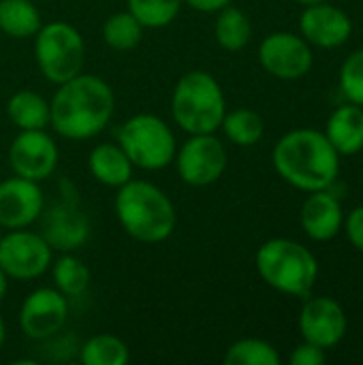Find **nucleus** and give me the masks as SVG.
<instances>
[{
  "label": "nucleus",
  "mask_w": 363,
  "mask_h": 365,
  "mask_svg": "<svg viewBox=\"0 0 363 365\" xmlns=\"http://www.w3.org/2000/svg\"><path fill=\"white\" fill-rule=\"evenodd\" d=\"M171 113L175 124L188 135L216 133L227 113L218 79L208 71L184 73L171 94Z\"/></svg>",
  "instance_id": "obj_5"
},
{
  "label": "nucleus",
  "mask_w": 363,
  "mask_h": 365,
  "mask_svg": "<svg viewBox=\"0 0 363 365\" xmlns=\"http://www.w3.org/2000/svg\"><path fill=\"white\" fill-rule=\"evenodd\" d=\"M43 26L32 0H0V30L13 38H30Z\"/></svg>",
  "instance_id": "obj_21"
},
{
  "label": "nucleus",
  "mask_w": 363,
  "mask_h": 365,
  "mask_svg": "<svg viewBox=\"0 0 363 365\" xmlns=\"http://www.w3.org/2000/svg\"><path fill=\"white\" fill-rule=\"evenodd\" d=\"M214 36L216 43L227 51H240L244 49L252 38V24L250 17L240 11L237 6L227 4L218 11L216 24H214Z\"/></svg>",
  "instance_id": "obj_22"
},
{
  "label": "nucleus",
  "mask_w": 363,
  "mask_h": 365,
  "mask_svg": "<svg viewBox=\"0 0 363 365\" xmlns=\"http://www.w3.org/2000/svg\"><path fill=\"white\" fill-rule=\"evenodd\" d=\"M51 276H53L56 289L64 297H68V299L83 295L88 284H90V269H88V265L81 259L73 257L71 252H64L58 261H53Z\"/></svg>",
  "instance_id": "obj_25"
},
{
  "label": "nucleus",
  "mask_w": 363,
  "mask_h": 365,
  "mask_svg": "<svg viewBox=\"0 0 363 365\" xmlns=\"http://www.w3.org/2000/svg\"><path fill=\"white\" fill-rule=\"evenodd\" d=\"M0 235H2V231H0Z\"/></svg>",
  "instance_id": "obj_36"
},
{
  "label": "nucleus",
  "mask_w": 363,
  "mask_h": 365,
  "mask_svg": "<svg viewBox=\"0 0 363 365\" xmlns=\"http://www.w3.org/2000/svg\"><path fill=\"white\" fill-rule=\"evenodd\" d=\"M340 92L349 103L363 107V47L353 51L340 66Z\"/></svg>",
  "instance_id": "obj_29"
},
{
  "label": "nucleus",
  "mask_w": 363,
  "mask_h": 365,
  "mask_svg": "<svg viewBox=\"0 0 363 365\" xmlns=\"http://www.w3.org/2000/svg\"><path fill=\"white\" fill-rule=\"evenodd\" d=\"M300 2L302 6H310V4H321V2H329V0H295Z\"/></svg>",
  "instance_id": "obj_34"
},
{
  "label": "nucleus",
  "mask_w": 363,
  "mask_h": 365,
  "mask_svg": "<svg viewBox=\"0 0 363 365\" xmlns=\"http://www.w3.org/2000/svg\"><path fill=\"white\" fill-rule=\"evenodd\" d=\"M297 325L306 342H312L329 351L344 340L349 321H347L344 308L336 299L327 295H319V297L308 295L302 306Z\"/></svg>",
  "instance_id": "obj_13"
},
{
  "label": "nucleus",
  "mask_w": 363,
  "mask_h": 365,
  "mask_svg": "<svg viewBox=\"0 0 363 365\" xmlns=\"http://www.w3.org/2000/svg\"><path fill=\"white\" fill-rule=\"evenodd\" d=\"M43 207L39 182L19 175L0 182V229H26L39 220Z\"/></svg>",
  "instance_id": "obj_15"
},
{
  "label": "nucleus",
  "mask_w": 363,
  "mask_h": 365,
  "mask_svg": "<svg viewBox=\"0 0 363 365\" xmlns=\"http://www.w3.org/2000/svg\"><path fill=\"white\" fill-rule=\"evenodd\" d=\"M302 36L321 49L342 47L353 34V19L347 11L334 6L332 2L310 4L300 15Z\"/></svg>",
  "instance_id": "obj_16"
},
{
  "label": "nucleus",
  "mask_w": 363,
  "mask_h": 365,
  "mask_svg": "<svg viewBox=\"0 0 363 365\" xmlns=\"http://www.w3.org/2000/svg\"><path fill=\"white\" fill-rule=\"evenodd\" d=\"M92 178L109 188H120L133 180V163L118 143H98L88 156Z\"/></svg>",
  "instance_id": "obj_19"
},
{
  "label": "nucleus",
  "mask_w": 363,
  "mask_h": 365,
  "mask_svg": "<svg viewBox=\"0 0 363 365\" xmlns=\"http://www.w3.org/2000/svg\"><path fill=\"white\" fill-rule=\"evenodd\" d=\"M184 0H128V11L143 28H165L180 15Z\"/></svg>",
  "instance_id": "obj_28"
},
{
  "label": "nucleus",
  "mask_w": 363,
  "mask_h": 365,
  "mask_svg": "<svg viewBox=\"0 0 363 365\" xmlns=\"http://www.w3.org/2000/svg\"><path fill=\"white\" fill-rule=\"evenodd\" d=\"M220 128L225 130V137L240 148H250V145L259 143L265 133L263 118L248 107L227 111Z\"/></svg>",
  "instance_id": "obj_23"
},
{
  "label": "nucleus",
  "mask_w": 363,
  "mask_h": 365,
  "mask_svg": "<svg viewBox=\"0 0 363 365\" xmlns=\"http://www.w3.org/2000/svg\"><path fill=\"white\" fill-rule=\"evenodd\" d=\"M116 139V143L131 158L133 167L143 171H160L169 167L178 152L173 130L154 113H137L128 118L118 128Z\"/></svg>",
  "instance_id": "obj_6"
},
{
  "label": "nucleus",
  "mask_w": 363,
  "mask_h": 365,
  "mask_svg": "<svg viewBox=\"0 0 363 365\" xmlns=\"http://www.w3.org/2000/svg\"><path fill=\"white\" fill-rule=\"evenodd\" d=\"M325 137L340 156H355L363 150V107L344 103L332 111L325 126Z\"/></svg>",
  "instance_id": "obj_18"
},
{
  "label": "nucleus",
  "mask_w": 363,
  "mask_h": 365,
  "mask_svg": "<svg viewBox=\"0 0 363 365\" xmlns=\"http://www.w3.org/2000/svg\"><path fill=\"white\" fill-rule=\"evenodd\" d=\"M342 231L347 233V237L353 244V248H357L359 252H363V205L353 207L349 212V216H344Z\"/></svg>",
  "instance_id": "obj_31"
},
{
  "label": "nucleus",
  "mask_w": 363,
  "mask_h": 365,
  "mask_svg": "<svg viewBox=\"0 0 363 365\" xmlns=\"http://www.w3.org/2000/svg\"><path fill=\"white\" fill-rule=\"evenodd\" d=\"M327 361V351L312 344V342H302L293 349V353L289 355V364L291 365H323Z\"/></svg>",
  "instance_id": "obj_30"
},
{
  "label": "nucleus",
  "mask_w": 363,
  "mask_h": 365,
  "mask_svg": "<svg viewBox=\"0 0 363 365\" xmlns=\"http://www.w3.org/2000/svg\"><path fill=\"white\" fill-rule=\"evenodd\" d=\"M68 321V297L58 289H36L32 291L19 308L21 331L36 342L53 338Z\"/></svg>",
  "instance_id": "obj_12"
},
{
  "label": "nucleus",
  "mask_w": 363,
  "mask_h": 365,
  "mask_svg": "<svg viewBox=\"0 0 363 365\" xmlns=\"http://www.w3.org/2000/svg\"><path fill=\"white\" fill-rule=\"evenodd\" d=\"M79 359L83 365H126L131 361V351L118 336L98 334L83 342Z\"/></svg>",
  "instance_id": "obj_24"
},
{
  "label": "nucleus",
  "mask_w": 363,
  "mask_h": 365,
  "mask_svg": "<svg viewBox=\"0 0 363 365\" xmlns=\"http://www.w3.org/2000/svg\"><path fill=\"white\" fill-rule=\"evenodd\" d=\"M34 58L49 83H64L83 71L86 43L66 21H49L34 34Z\"/></svg>",
  "instance_id": "obj_7"
},
{
  "label": "nucleus",
  "mask_w": 363,
  "mask_h": 365,
  "mask_svg": "<svg viewBox=\"0 0 363 365\" xmlns=\"http://www.w3.org/2000/svg\"><path fill=\"white\" fill-rule=\"evenodd\" d=\"M6 115L19 130L47 128L51 122L49 103L32 90H19L11 94V98L6 101Z\"/></svg>",
  "instance_id": "obj_20"
},
{
  "label": "nucleus",
  "mask_w": 363,
  "mask_h": 365,
  "mask_svg": "<svg viewBox=\"0 0 363 365\" xmlns=\"http://www.w3.org/2000/svg\"><path fill=\"white\" fill-rule=\"evenodd\" d=\"M113 210L122 229L143 244L169 240L178 222L171 199L145 180H128L120 186Z\"/></svg>",
  "instance_id": "obj_3"
},
{
  "label": "nucleus",
  "mask_w": 363,
  "mask_h": 365,
  "mask_svg": "<svg viewBox=\"0 0 363 365\" xmlns=\"http://www.w3.org/2000/svg\"><path fill=\"white\" fill-rule=\"evenodd\" d=\"M227 365H280V355L274 344L259 338H244L233 342L225 355Z\"/></svg>",
  "instance_id": "obj_27"
},
{
  "label": "nucleus",
  "mask_w": 363,
  "mask_h": 365,
  "mask_svg": "<svg viewBox=\"0 0 363 365\" xmlns=\"http://www.w3.org/2000/svg\"><path fill=\"white\" fill-rule=\"evenodd\" d=\"M300 225L312 242H332L344 225L342 203L327 190L308 192L300 210Z\"/></svg>",
  "instance_id": "obj_17"
},
{
  "label": "nucleus",
  "mask_w": 363,
  "mask_h": 365,
  "mask_svg": "<svg viewBox=\"0 0 363 365\" xmlns=\"http://www.w3.org/2000/svg\"><path fill=\"white\" fill-rule=\"evenodd\" d=\"M143 26L131 11H118L103 24V41L116 51L135 49L141 43Z\"/></svg>",
  "instance_id": "obj_26"
},
{
  "label": "nucleus",
  "mask_w": 363,
  "mask_h": 365,
  "mask_svg": "<svg viewBox=\"0 0 363 365\" xmlns=\"http://www.w3.org/2000/svg\"><path fill=\"white\" fill-rule=\"evenodd\" d=\"M4 338H6V329H4V323H2V317H0V349L4 344Z\"/></svg>",
  "instance_id": "obj_35"
},
{
  "label": "nucleus",
  "mask_w": 363,
  "mask_h": 365,
  "mask_svg": "<svg viewBox=\"0 0 363 365\" xmlns=\"http://www.w3.org/2000/svg\"><path fill=\"white\" fill-rule=\"evenodd\" d=\"M184 2L199 13H218L220 9L231 4V0H184Z\"/></svg>",
  "instance_id": "obj_32"
},
{
  "label": "nucleus",
  "mask_w": 363,
  "mask_h": 365,
  "mask_svg": "<svg viewBox=\"0 0 363 365\" xmlns=\"http://www.w3.org/2000/svg\"><path fill=\"white\" fill-rule=\"evenodd\" d=\"M53 250L41 233L11 229L0 235V267L13 280H34L51 267Z\"/></svg>",
  "instance_id": "obj_9"
},
{
  "label": "nucleus",
  "mask_w": 363,
  "mask_h": 365,
  "mask_svg": "<svg viewBox=\"0 0 363 365\" xmlns=\"http://www.w3.org/2000/svg\"><path fill=\"white\" fill-rule=\"evenodd\" d=\"M312 45L293 32H272L259 45L261 66L276 79L295 81L310 73L312 68Z\"/></svg>",
  "instance_id": "obj_10"
},
{
  "label": "nucleus",
  "mask_w": 363,
  "mask_h": 365,
  "mask_svg": "<svg viewBox=\"0 0 363 365\" xmlns=\"http://www.w3.org/2000/svg\"><path fill=\"white\" fill-rule=\"evenodd\" d=\"M41 237L58 252H75L90 237V220L79 210L75 201H60L43 207L41 216Z\"/></svg>",
  "instance_id": "obj_14"
},
{
  "label": "nucleus",
  "mask_w": 363,
  "mask_h": 365,
  "mask_svg": "<svg viewBox=\"0 0 363 365\" xmlns=\"http://www.w3.org/2000/svg\"><path fill=\"white\" fill-rule=\"evenodd\" d=\"M6 289H9V276L2 272V267H0V304H2V299H4V295H6Z\"/></svg>",
  "instance_id": "obj_33"
},
{
  "label": "nucleus",
  "mask_w": 363,
  "mask_h": 365,
  "mask_svg": "<svg viewBox=\"0 0 363 365\" xmlns=\"http://www.w3.org/2000/svg\"><path fill=\"white\" fill-rule=\"evenodd\" d=\"M113 109L116 96L111 86L96 75L79 73L58 86L49 103V124L60 137L83 141L105 130Z\"/></svg>",
  "instance_id": "obj_1"
},
{
  "label": "nucleus",
  "mask_w": 363,
  "mask_h": 365,
  "mask_svg": "<svg viewBox=\"0 0 363 365\" xmlns=\"http://www.w3.org/2000/svg\"><path fill=\"white\" fill-rule=\"evenodd\" d=\"M276 173L297 190H327L340 175V154L325 133L295 128L282 135L272 152Z\"/></svg>",
  "instance_id": "obj_2"
},
{
  "label": "nucleus",
  "mask_w": 363,
  "mask_h": 365,
  "mask_svg": "<svg viewBox=\"0 0 363 365\" xmlns=\"http://www.w3.org/2000/svg\"><path fill=\"white\" fill-rule=\"evenodd\" d=\"M58 145L45 128L39 130H19L9 148V165L15 175L43 182L58 167Z\"/></svg>",
  "instance_id": "obj_11"
},
{
  "label": "nucleus",
  "mask_w": 363,
  "mask_h": 365,
  "mask_svg": "<svg viewBox=\"0 0 363 365\" xmlns=\"http://www.w3.org/2000/svg\"><path fill=\"white\" fill-rule=\"evenodd\" d=\"M257 272L261 280L278 293L306 299L319 280L317 257L295 240L274 237L257 250Z\"/></svg>",
  "instance_id": "obj_4"
},
{
  "label": "nucleus",
  "mask_w": 363,
  "mask_h": 365,
  "mask_svg": "<svg viewBox=\"0 0 363 365\" xmlns=\"http://www.w3.org/2000/svg\"><path fill=\"white\" fill-rule=\"evenodd\" d=\"M173 160L182 182L201 188L223 178L227 169V148L214 133L190 135L175 152Z\"/></svg>",
  "instance_id": "obj_8"
}]
</instances>
